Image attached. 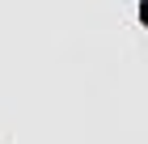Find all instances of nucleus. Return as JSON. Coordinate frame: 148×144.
Masks as SVG:
<instances>
[{
    "label": "nucleus",
    "mask_w": 148,
    "mask_h": 144,
    "mask_svg": "<svg viewBox=\"0 0 148 144\" xmlns=\"http://www.w3.org/2000/svg\"><path fill=\"white\" fill-rule=\"evenodd\" d=\"M140 9H144V13H148V0H140Z\"/></svg>",
    "instance_id": "f257e3e1"
}]
</instances>
